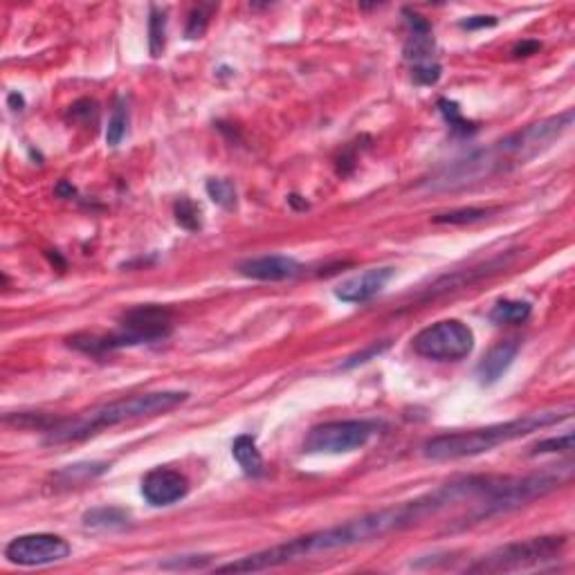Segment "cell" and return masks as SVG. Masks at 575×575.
Returning a JSON list of instances; mask_svg holds the SVG:
<instances>
[{
  "label": "cell",
  "instance_id": "obj_1",
  "mask_svg": "<svg viewBox=\"0 0 575 575\" xmlns=\"http://www.w3.org/2000/svg\"><path fill=\"white\" fill-rule=\"evenodd\" d=\"M488 485V476H467V479L452 481L440 488L431 490L428 495L411 499V502L389 505V508L373 510V513L362 514L351 522L337 523V526L324 528V531L308 533V535L295 537V540L277 544L272 549L259 551V553L240 558L236 562L222 564L218 571L222 573H250V571H266V569L281 567V564L295 562L301 558H313V555L331 553V551L351 549V546L366 544V542L380 540L391 533H401L405 528L416 526L443 510L452 508L458 504H475L479 493H484Z\"/></svg>",
  "mask_w": 575,
  "mask_h": 575
},
{
  "label": "cell",
  "instance_id": "obj_2",
  "mask_svg": "<svg viewBox=\"0 0 575 575\" xmlns=\"http://www.w3.org/2000/svg\"><path fill=\"white\" fill-rule=\"evenodd\" d=\"M571 108L560 115H553V118L542 119V122L528 124V127L510 133V136L502 137V140L493 142L490 146L472 151L470 156L461 157L454 165L440 169L438 174L425 180L423 189L431 193L461 192V189L475 187V184L485 183V180L519 169V166L528 165L533 157L544 153L551 144L571 128Z\"/></svg>",
  "mask_w": 575,
  "mask_h": 575
},
{
  "label": "cell",
  "instance_id": "obj_3",
  "mask_svg": "<svg viewBox=\"0 0 575 575\" xmlns=\"http://www.w3.org/2000/svg\"><path fill=\"white\" fill-rule=\"evenodd\" d=\"M571 414L573 407L569 405L564 410L535 411V414H526L522 419L485 425V428L449 431V434H440L425 440L423 457L431 458V461H457V458L479 457V454L490 452V449L510 443V440H517L522 436L533 434V431L562 423V420L571 419Z\"/></svg>",
  "mask_w": 575,
  "mask_h": 575
},
{
  "label": "cell",
  "instance_id": "obj_4",
  "mask_svg": "<svg viewBox=\"0 0 575 575\" xmlns=\"http://www.w3.org/2000/svg\"><path fill=\"white\" fill-rule=\"evenodd\" d=\"M187 391H153L140 393V396L122 398V401L108 402V405L95 407L90 411L74 416V419H59L52 428L48 429L45 443L61 445V443H79L90 436L99 434L101 429L115 428V425L131 423V420L153 419V416L166 414L175 410L183 402H187Z\"/></svg>",
  "mask_w": 575,
  "mask_h": 575
},
{
  "label": "cell",
  "instance_id": "obj_5",
  "mask_svg": "<svg viewBox=\"0 0 575 575\" xmlns=\"http://www.w3.org/2000/svg\"><path fill=\"white\" fill-rule=\"evenodd\" d=\"M174 331V315L169 308L146 304L127 310L119 319V331L110 335H95V333H79L68 340L72 349L88 355H104L115 349L137 344H153V342L166 340Z\"/></svg>",
  "mask_w": 575,
  "mask_h": 575
},
{
  "label": "cell",
  "instance_id": "obj_6",
  "mask_svg": "<svg viewBox=\"0 0 575 575\" xmlns=\"http://www.w3.org/2000/svg\"><path fill=\"white\" fill-rule=\"evenodd\" d=\"M569 540L562 535L533 537V540L513 542L495 549L493 553L484 555L470 571L476 573H508L526 571V569H542L551 562H558L567 549Z\"/></svg>",
  "mask_w": 575,
  "mask_h": 575
},
{
  "label": "cell",
  "instance_id": "obj_7",
  "mask_svg": "<svg viewBox=\"0 0 575 575\" xmlns=\"http://www.w3.org/2000/svg\"><path fill=\"white\" fill-rule=\"evenodd\" d=\"M416 353L420 358L438 362H457L467 358L475 349V333L467 324L458 319H443L431 326L423 328L411 340Z\"/></svg>",
  "mask_w": 575,
  "mask_h": 575
},
{
  "label": "cell",
  "instance_id": "obj_8",
  "mask_svg": "<svg viewBox=\"0 0 575 575\" xmlns=\"http://www.w3.org/2000/svg\"><path fill=\"white\" fill-rule=\"evenodd\" d=\"M380 425L373 420H331L308 431L304 452L308 454H346L364 448Z\"/></svg>",
  "mask_w": 575,
  "mask_h": 575
},
{
  "label": "cell",
  "instance_id": "obj_9",
  "mask_svg": "<svg viewBox=\"0 0 575 575\" xmlns=\"http://www.w3.org/2000/svg\"><path fill=\"white\" fill-rule=\"evenodd\" d=\"M410 36L405 43V59L411 63L414 81L420 86H434L440 79V66L434 57V36L431 25L420 14L405 9Z\"/></svg>",
  "mask_w": 575,
  "mask_h": 575
},
{
  "label": "cell",
  "instance_id": "obj_10",
  "mask_svg": "<svg viewBox=\"0 0 575 575\" xmlns=\"http://www.w3.org/2000/svg\"><path fill=\"white\" fill-rule=\"evenodd\" d=\"M71 551V544L63 537L52 533H30V535L14 537L5 546V558L16 567H45V564L66 560Z\"/></svg>",
  "mask_w": 575,
  "mask_h": 575
},
{
  "label": "cell",
  "instance_id": "obj_11",
  "mask_svg": "<svg viewBox=\"0 0 575 575\" xmlns=\"http://www.w3.org/2000/svg\"><path fill=\"white\" fill-rule=\"evenodd\" d=\"M189 481L171 467H153L142 479V497L151 505H171L187 497Z\"/></svg>",
  "mask_w": 575,
  "mask_h": 575
},
{
  "label": "cell",
  "instance_id": "obj_12",
  "mask_svg": "<svg viewBox=\"0 0 575 575\" xmlns=\"http://www.w3.org/2000/svg\"><path fill=\"white\" fill-rule=\"evenodd\" d=\"M517 252L519 250H514V252L499 254V257L490 259L488 263H481V266H476V268H467V270H457V272H452V275H443L440 279H436L434 284L428 288V292L423 295V299H434V297L445 295V292L458 290V288H467V286L476 284V281L485 279V277L497 275L499 270H505V268H508L510 263L517 259Z\"/></svg>",
  "mask_w": 575,
  "mask_h": 575
},
{
  "label": "cell",
  "instance_id": "obj_13",
  "mask_svg": "<svg viewBox=\"0 0 575 575\" xmlns=\"http://www.w3.org/2000/svg\"><path fill=\"white\" fill-rule=\"evenodd\" d=\"M396 270L393 268H371V270L362 272L358 277L342 281L335 288V297L344 304H364V301L373 299L375 295L387 288L389 281L393 279Z\"/></svg>",
  "mask_w": 575,
  "mask_h": 575
},
{
  "label": "cell",
  "instance_id": "obj_14",
  "mask_svg": "<svg viewBox=\"0 0 575 575\" xmlns=\"http://www.w3.org/2000/svg\"><path fill=\"white\" fill-rule=\"evenodd\" d=\"M301 270L304 268L297 259L284 257V254H270V257H257L239 263L240 275L254 281H286L299 275Z\"/></svg>",
  "mask_w": 575,
  "mask_h": 575
},
{
  "label": "cell",
  "instance_id": "obj_15",
  "mask_svg": "<svg viewBox=\"0 0 575 575\" xmlns=\"http://www.w3.org/2000/svg\"><path fill=\"white\" fill-rule=\"evenodd\" d=\"M517 353H519V342L505 340V342H499V344H495L493 349L485 353V358L479 362V366H476V378H479V382L484 384V387H490V384L499 382V380L504 378L505 371L513 366Z\"/></svg>",
  "mask_w": 575,
  "mask_h": 575
},
{
  "label": "cell",
  "instance_id": "obj_16",
  "mask_svg": "<svg viewBox=\"0 0 575 575\" xmlns=\"http://www.w3.org/2000/svg\"><path fill=\"white\" fill-rule=\"evenodd\" d=\"M131 523V513L113 505H99L83 514V528L92 533H113L124 531Z\"/></svg>",
  "mask_w": 575,
  "mask_h": 575
},
{
  "label": "cell",
  "instance_id": "obj_17",
  "mask_svg": "<svg viewBox=\"0 0 575 575\" xmlns=\"http://www.w3.org/2000/svg\"><path fill=\"white\" fill-rule=\"evenodd\" d=\"M231 457L248 476H261L266 470V463H263L261 452L257 448V438L252 434L236 436L234 443H231Z\"/></svg>",
  "mask_w": 575,
  "mask_h": 575
},
{
  "label": "cell",
  "instance_id": "obj_18",
  "mask_svg": "<svg viewBox=\"0 0 575 575\" xmlns=\"http://www.w3.org/2000/svg\"><path fill=\"white\" fill-rule=\"evenodd\" d=\"M108 463H77V466H68L63 470H59L57 475L52 476L57 488H72V485L83 484V481H92L95 476L104 475L108 470Z\"/></svg>",
  "mask_w": 575,
  "mask_h": 575
},
{
  "label": "cell",
  "instance_id": "obj_19",
  "mask_svg": "<svg viewBox=\"0 0 575 575\" xmlns=\"http://www.w3.org/2000/svg\"><path fill=\"white\" fill-rule=\"evenodd\" d=\"M533 313V306L528 301L502 299L490 310V319L495 324H523Z\"/></svg>",
  "mask_w": 575,
  "mask_h": 575
},
{
  "label": "cell",
  "instance_id": "obj_20",
  "mask_svg": "<svg viewBox=\"0 0 575 575\" xmlns=\"http://www.w3.org/2000/svg\"><path fill=\"white\" fill-rule=\"evenodd\" d=\"M166 43V16L162 9L151 7V16H148V52L153 59L162 57Z\"/></svg>",
  "mask_w": 575,
  "mask_h": 575
},
{
  "label": "cell",
  "instance_id": "obj_21",
  "mask_svg": "<svg viewBox=\"0 0 575 575\" xmlns=\"http://www.w3.org/2000/svg\"><path fill=\"white\" fill-rule=\"evenodd\" d=\"M127 131H128V106H127V99L119 97V99L115 101L113 115H110L108 119V128H106V142H108V146H118V144L124 140V136H127Z\"/></svg>",
  "mask_w": 575,
  "mask_h": 575
},
{
  "label": "cell",
  "instance_id": "obj_22",
  "mask_svg": "<svg viewBox=\"0 0 575 575\" xmlns=\"http://www.w3.org/2000/svg\"><path fill=\"white\" fill-rule=\"evenodd\" d=\"M497 207H466V210H452L448 214L434 216V222H445V225H466V222L484 221V218L497 214Z\"/></svg>",
  "mask_w": 575,
  "mask_h": 575
},
{
  "label": "cell",
  "instance_id": "obj_23",
  "mask_svg": "<svg viewBox=\"0 0 575 575\" xmlns=\"http://www.w3.org/2000/svg\"><path fill=\"white\" fill-rule=\"evenodd\" d=\"M207 193H210L212 201H214L218 207H222V210H234L236 207V187L231 180H210V183H207Z\"/></svg>",
  "mask_w": 575,
  "mask_h": 575
},
{
  "label": "cell",
  "instance_id": "obj_24",
  "mask_svg": "<svg viewBox=\"0 0 575 575\" xmlns=\"http://www.w3.org/2000/svg\"><path fill=\"white\" fill-rule=\"evenodd\" d=\"M175 221H178V225L184 227V230L198 231L203 225L201 207L193 201H189V198H183L180 203H175Z\"/></svg>",
  "mask_w": 575,
  "mask_h": 575
},
{
  "label": "cell",
  "instance_id": "obj_25",
  "mask_svg": "<svg viewBox=\"0 0 575 575\" xmlns=\"http://www.w3.org/2000/svg\"><path fill=\"white\" fill-rule=\"evenodd\" d=\"M438 108H440V113L445 115V119H448V124L454 128V131L466 133V136H467V133L475 131V127H472V124L467 122L466 118H463L461 108H458V106L454 104V101L440 99V101H438Z\"/></svg>",
  "mask_w": 575,
  "mask_h": 575
},
{
  "label": "cell",
  "instance_id": "obj_26",
  "mask_svg": "<svg viewBox=\"0 0 575 575\" xmlns=\"http://www.w3.org/2000/svg\"><path fill=\"white\" fill-rule=\"evenodd\" d=\"M573 449V431H567L562 436H551V438L540 440L533 448L531 454H553V452H571Z\"/></svg>",
  "mask_w": 575,
  "mask_h": 575
},
{
  "label": "cell",
  "instance_id": "obj_27",
  "mask_svg": "<svg viewBox=\"0 0 575 575\" xmlns=\"http://www.w3.org/2000/svg\"><path fill=\"white\" fill-rule=\"evenodd\" d=\"M207 23H210V14L203 7L193 9L189 14V25H187V39H201L207 30Z\"/></svg>",
  "mask_w": 575,
  "mask_h": 575
},
{
  "label": "cell",
  "instance_id": "obj_28",
  "mask_svg": "<svg viewBox=\"0 0 575 575\" xmlns=\"http://www.w3.org/2000/svg\"><path fill=\"white\" fill-rule=\"evenodd\" d=\"M387 349H389V342H382V344H371L369 349H364V351H360V353L351 355V358L344 362V369H353V366L364 364V362L378 358V355L384 353Z\"/></svg>",
  "mask_w": 575,
  "mask_h": 575
},
{
  "label": "cell",
  "instance_id": "obj_29",
  "mask_svg": "<svg viewBox=\"0 0 575 575\" xmlns=\"http://www.w3.org/2000/svg\"><path fill=\"white\" fill-rule=\"evenodd\" d=\"M97 101L95 99H79L77 104L71 106V118L72 119H81V122H90V115L92 118H97Z\"/></svg>",
  "mask_w": 575,
  "mask_h": 575
},
{
  "label": "cell",
  "instance_id": "obj_30",
  "mask_svg": "<svg viewBox=\"0 0 575 575\" xmlns=\"http://www.w3.org/2000/svg\"><path fill=\"white\" fill-rule=\"evenodd\" d=\"M493 25H497V18L495 16H472L461 23V27H466V30H479V27H493Z\"/></svg>",
  "mask_w": 575,
  "mask_h": 575
},
{
  "label": "cell",
  "instance_id": "obj_31",
  "mask_svg": "<svg viewBox=\"0 0 575 575\" xmlns=\"http://www.w3.org/2000/svg\"><path fill=\"white\" fill-rule=\"evenodd\" d=\"M540 48L542 45L537 41H523V43L514 48V57H528V54H535Z\"/></svg>",
  "mask_w": 575,
  "mask_h": 575
},
{
  "label": "cell",
  "instance_id": "obj_32",
  "mask_svg": "<svg viewBox=\"0 0 575 575\" xmlns=\"http://www.w3.org/2000/svg\"><path fill=\"white\" fill-rule=\"evenodd\" d=\"M9 106H12L14 110H23L25 101H23L21 95H16V92H14V95H9Z\"/></svg>",
  "mask_w": 575,
  "mask_h": 575
}]
</instances>
